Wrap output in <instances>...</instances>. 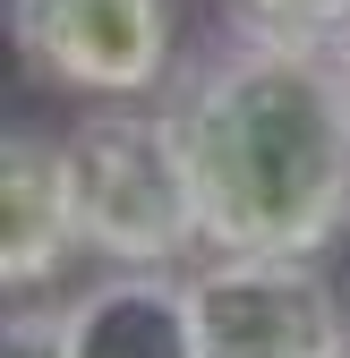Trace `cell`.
I'll return each instance as SVG.
<instances>
[{"instance_id": "obj_6", "label": "cell", "mask_w": 350, "mask_h": 358, "mask_svg": "<svg viewBox=\"0 0 350 358\" xmlns=\"http://www.w3.org/2000/svg\"><path fill=\"white\" fill-rule=\"evenodd\" d=\"M60 324H69L77 358H205L188 282L171 273V264L162 273H146V264L103 273L77 307H60Z\"/></svg>"}, {"instance_id": "obj_7", "label": "cell", "mask_w": 350, "mask_h": 358, "mask_svg": "<svg viewBox=\"0 0 350 358\" xmlns=\"http://www.w3.org/2000/svg\"><path fill=\"white\" fill-rule=\"evenodd\" d=\"M239 34L308 43V52H342L350 43V0H223Z\"/></svg>"}, {"instance_id": "obj_9", "label": "cell", "mask_w": 350, "mask_h": 358, "mask_svg": "<svg viewBox=\"0 0 350 358\" xmlns=\"http://www.w3.org/2000/svg\"><path fill=\"white\" fill-rule=\"evenodd\" d=\"M333 358H350V324H342V341H333Z\"/></svg>"}, {"instance_id": "obj_5", "label": "cell", "mask_w": 350, "mask_h": 358, "mask_svg": "<svg viewBox=\"0 0 350 358\" xmlns=\"http://www.w3.org/2000/svg\"><path fill=\"white\" fill-rule=\"evenodd\" d=\"M77 188H69V145L9 128L0 137V282L43 290L77 256Z\"/></svg>"}, {"instance_id": "obj_10", "label": "cell", "mask_w": 350, "mask_h": 358, "mask_svg": "<svg viewBox=\"0 0 350 358\" xmlns=\"http://www.w3.org/2000/svg\"><path fill=\"white\" fill-rule=\"evenodd\" d=\"M342 69H350V43H342Z\"/></svg>"}, {"instance_id": "obj_8", "label": "cell", "mask_w": 350, "mask_h": 358, "mask_svg": "<svg viewBox=\"0 0 350 358\" xmlns=\"http://www.w3.org/2000/svg\"><path fill=\"white\" fill-rule=\"evenodd\" d=\"M0 358H77L69 350V324L52 307H9V324H0Z\"/></svg>"}, {"instance_id": "obj_3", "label": "cell", "mask_w": 350, "mask_h": 358, "mask_svg": "<svg viewBox=\"0 0 350 358\" xmlns=\"http://www.w3.org/2000/svg\"><path fill=\"white\" fill-rule=\"evenodd\" d=\"M9 43L60 94L137 103L171 77V0H9Z\"/></svg>"}, {"instance_id": "obj_1", "label": "cell", "mask_w": 350, "mask_h": 358, "mask_svg": "<svg viewBox=\"0 0 350 358\" xmlns=\"http://www.w3.org/2000/svg\"><path fill=\"white\" fill-rule=\"evenodd\" d=\"M171 128L214 256H325L350 231V69L342 52L223 34L171 77Z\"/></svg>"}, {"instance_id": "obj_4", "label": "cell", "mask_w": 350, "mask_h": 358, "mask_svg": "<svg viewBox=\"0 0 350 358\" xmlns=\"http://www.w3.org/2000/svg\"><path fill=\"white\" fill-rule=\"evenodd\" d=\"M205 358H333L342 307L316 256H214L188 273Z\"/></svg>"}, {"instance_id": "obj_2", "label": "cell", "mask_w": 350, "mask_h": 358, "mask_svg": "<svg viewBox=\"0 0 350 358\" xmlns=\"http://www.w3.org/2000/svg\"><path fill=\"white\" fill-rule=\"evenodd\" d=\"M69 188H77V239L103 264H180L205 248V213H197V179L180 154L171 111L146 103H103L69 128Z\"/></svg>"}]
</instances>
